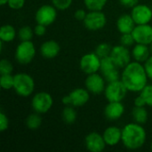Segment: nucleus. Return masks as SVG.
I'll list each match as a JSON object with an SVG mask.
<instances>
[{"instance_id": "7ed1b4c3", "label": "nucleus", "mask_w": 152, "mask_h": 152, "mask_svg": "<svg viewBox=\"0 0 152 152\" xmlns=\"http://www.w3.org/2000/svg\"><path fill=\"white\" fill-rule=\"evenodd\" d=\"M13 89L18 95L28 97L35 90V81L33 77L27 73H17L14 75Z\"/></svg>"}, {"instance_id": "bb28decb", "label": "nucleus", "mask_w": 152, "mask_h": 152, "mask_svg": "<svg viewBox=\"0 0 152 152\" xmlns=\"http://www.w3.org/2000/svg\"><path fill=\"white\" fill-rule=\"evenodd\" d=\"M112 51V47L110 44L108 43H101L97 45L96 49H95V53L101 58H105L108 56H110Z\"/></svg>"}, {"instance_id": "a211bd4d", "label": "nucleus", "mask_w": 152, "mask_h": 152, "mask_svg": "<svg viewBox=\"0 0 152 152\" xmlns=\"http://www.w3.org/2000/svg\"><path fill=\"white\" fill-rule=\"evenodd\" d=\"M103 138L108 146H115L122 140V129L118 126H109L103 133Z\"/></svg>"}, {"instance_id": "9b49d317", "label": "nucleus", "mask_w": 152, "mask_h": 152, "mask_svg": "<svg viewBox=\"0 0 152 152\" xmlns=\"http://www.w3.org/2000/svg\"><path fill=\"white\" fill-rule=\"evenodd\" d=\"M118 67L114 63L110 56L102 58L101 60V71L107 83L114 82L120 79Z\"/></svg>"}, {"instance_id": "5701e85b", "label": "nucleus", "mask_w": 152, "mask_h": 152, "mask_svg": "<svg viewBox=\"0 0 152 152\" xmlns=\"http://www.w3.org/2000/svg\"><path fill=\"white\" fill-rule=\"evenodd\" d=\"M132 116H133L134 122L141 124V125L145 124L149 118V113H148L147 110L145 109V107L134 106V108L132 110Z\"/></svg>"}, {"instance_id": "f704fd0d", "label": "nucleus", "mask_w": 152, "mask_h": 152, "mask_svg": "<svg viewBox=\"0 0 152 152\" xmlns=\"http://www.w3.org/2000/svg\"><path fill=\"white\" fill-rule=\"evenodd\" d=\"M8 6L13 10H20L25 4V0H8Z\"/></svg>"}, {"instance_id": "6e6552de", "label": "nucleus", "mask_w": 152, "mask_h": 152, "mask_svg": "<svg viewBox=\"0 0 152 152\" xmlns=\"http://www.w3.org/2000/svg\"><path fill=\"white\" fill-rule=\"evenodd\" d=\"M85 27L92 31L103 28L107 24V17L102 11H90L84 20Z\"/></svg>"}, {"instance_id": "39448f33", "label": "nucleus", "mask_w": 152, "mask_h": 152, "mask_svg": "<svg viewBox=\"0 0 152 152\" xmlns=\"http://www.w3.org/2000/svg\"><path fill=\"white\" fill-rule=\"evenodd\" d=\"M128 90L121 79L108 83L104 90L105 98L109 102H122Z\"/></svg>"}, {"instance_id": "37998d69", "label": "nucleus", "mask_w": 152, "mask_h": 152, "mask_svg": "<svg viewBox=\"0 0 152 152\" xmlns=\"http://www.w3.org/2000/svg\"><path fill=\"white\" fill-rule=\"evenodd\" d=\"M151 151H152V142H151Z\"/></svg>"}, {"instance_id": "4be33fe9", "label": "nucleus", "mask_w": 152, "mask_h": 152, "mask_svg": "<svg viewBox=\"0 0 152 152\" xmlns=\"http://www.w3.org/2000/svg\"><path fill=\"white\" fill-rule=\"evenodd\" d=\"M16 36V30L13 26L10 24L3 25L0 28V40L3 43L12 42Z\"/></svg>"}, {"instance_id": "2eb2a0df", "label": "nucleus", "mask_w": 152, "mask_h": 152, "mask_svg": "<svg viewBox=\"0 0 152 152\" xmlns=\"http://www.w3.org/2000/svg\"><path fill=\"white\" fill-rule=\"evenodd\" d=\"M132 34L137 44L150 45L152 43V26L150 24L136 25Z\"/></svg>"}, {"instance_id": "9d476101", "label": "nucleus", "mask_w": 152, "mask_h": 152, "mask_svg": "<svg viewBox=\"0 0 152 152\" xmlns=\"http://www.w3.org/2000/svg\"><path fill=\"white\" fill-rule=\"evenodd\" d=\"M36 21L45 26L52 25L57 19V9L53 5L44 4L36 12Z\"/></svg>"}, {"instance_id": "2f4dec72", "label": "nucleus", "mask_w": 152, "mask_h": 152, "mask_svg": "<svg viewBox=\"0 0 152 152\" xmlns=\"http://www.w3.org/2000/svg\"><path fill=\"white\" fill-rule=\"evenodd\" d=\"M13 70L12 64L10 61L3 59L0 61V73L2 74H12Z\"/></svg>"}, {"instance_id": "473e14b6", "label": "nucleus", "mask_w": 152, "mask_h": 152, "mask_svg": "<svg viewBox=\"0 0 152 152\" xmlns=\"http://www.w3.org/2000/svg\"><path fill=\"white\" fill-rule=\"evenodd\" d=\"M134 43H135V40L134 38L132 33L121 34V37H120V44L122 45L126 46V47H130V46L134 45Z\"/></svg>"}, {"instance_id": "f8f14e48", "label": "nucleus", "mask_w": 152, "mask_h": 152, "mask_svg": "<svg viewBox=\"0 0 152 152\" xmlns=\"http://www.w3.org/2000/svg\"><path fill=\"white\" fill-rule=\"evenodd\" d=\"M131 55L132 53H130L128 47L120 44L112 47L110 58L119 69H124L131 62Z\"/></svg>"}, {"instance_id": "f3484780", "label": "nucleus", "mask_w": 152, "mask_h": 152, "mask_svg": "<svg viewBox=\"0 0 152 152\" xmlns=\"http://www.w3.org/2000/svg\"><path fill=\"white\" fill-rule=\"evenodd\" d=\"M125 112V107L121 102H109L104 109V115L107 119L114 121L119 119Z\"/></svg>"}, {"instance_id": "dca6fc26", "label": "nucleus", "mask_w": 152, "mask_h": 152, "mask_svg": "<svg viewBox=\"0 0 152 152\" xmlns=\"http://www.w3.org/2000/svg\"><path fill=\"white\" fill-rule=\"evenodd\" d=\"M85 144L86 149L91 152H102L107 146L103 135L97 132H92L86 136Z\"/></svg>"}, {"instance_id": "c756f323", "label": "nucleus", "mask_w": 152, "mask_h": 152, "mask_svg": "<svg viewBox=\"0 0 152 152\" xmlns=\"http://www.w3.org/2000/svg\"><path fill=\"white\" fill-rule=\"evenodd\" d=\"M140 94L144 98L146 104L152 107V85H147Z\"/></svg>"}, {"instance_id": "cd10ccee", "label": "nucleus", "mask_w": 152, "mask_h": 152, "mask_svg": "<svg viewBox=\"0 0 152 152\" xmlns=\"http://www.w3.org/2000/svg\"><path fill=\"white\" fill-rule=\"evenodd\" d=\"M14 76L12 74H2L0 77V86L4 90H10L13 88Z\"/></svg>"}, {"instance_id": "c85d7f7f", "label": "nucleus", "mask_w": 152, "mask_h": 152, "mask_svg": "<svg viewBox=\"0 0 152 152\" xmlns=\"http://www.w3.org/2000/svg\"><path fill=\"white\" fill-rule=\"evenodd\" d=\"M34 34V29L28 26H23L18 31V37L20 41H30Z\"/></svg>"}, {"instance_id": "6ab92c4d", "label": "nucleus", "mask_w": 152, "mask_h": 152, "mask_svg": "<svg viewBox=\"0 0 152 152\" xmlns=\"http://www.w3.org/2000/svg\"><path fill=\"white\" fill-rule=\"evenodd\" d=\"M61 51L59 43L54 40H48L44 42L40 46V53L46 59L55 58Z\"/></svg>"}, {"instance_id": "e433bc0d", "label": "nucleus", "mask_w": 152, "mask_h": 152, "mask_svg": "<svg viewBox=\"0 0 152 152\" xmlns=\"http://www.w3.org/2000/svg\"><path fill=\"white\" fill-rule=\"evenodd\" d=\"M34 33L38 36V37H42L46 33V26L43 25V24H39L37 23L36 25V27L34 28Z\"/></svg>"}, {"instance_id": "ddd939ff", "label": "nucleus", "mask_w": 152, "mask_h": 152, "mask_svg": "<svg viewBox=\"0 0 152 152\" xmlns=\"http://www.w3.org/2000/svg\"><path fill=\"white\" fill-rule=\"evenodd\" d=\"M85 85L90 93L98 94L104 92L106 88V80L102 75H100L98 72H96L87 75Z\"/></svg>"}, {"instance_id": "c9c22d12", "label": "nucleus", "mask_w": 152, "mask_h": 152, "mask_svg": "<svg viewBox=\"0 0 152 152\" xmlns=\"http://www.w3.org/2000/svg\"><path fill=\"white\" fill-rule=\"evenodd\" d=\"M144 68L147 72L148 77L152 81V55L144 62Z\"/></svg>"}, {"instance_id": "393cba45", "label": "nucleus", "mask_w": 152, "mask_h": 152, "mask_svg": "<svg viewBox=\"0 0 152 152\" xmlns=\"http://www.w3.org/2000/svg\"><path fill=\"white\" fill-rule=\"evenodd\" d=\"M42 118L40 116L39 113L35 112L31 115H29L27 118H26V126L28 129L31 130H36L37 128H39L42 125Z\"/></svg>"}, {"instance_id": "423d86ee", "label": "nucleus", "mask_w": 152, "mask_h": 152, "mask_svg": "<svg viewBox=\"0 0 152 152\" xmlns=\"http://www.w3.org/2000/svg\"><path fill=\"white\" fill-rule=\"evenodd\" d=\"M89 91L85 88H76L72 90L68 95L62 98V103L66 106L73 107H82L86 105L89 99L90 94Z\"/></svg>"}, {"instance_id": "0eeeda50", "label": "nucleus", "mask_w": 152, "mask_h": 152, "mask_svg": "<svg viewBox=\"0 0 152 152\" xmlns=\"http://www.w3.org/2000/svg\"><path fill=\"white\" fill-rule=\"evenodd\" d=\"M53 104V99L49 93L39 92L37 93L31 100V107L35 112L45 114L48 112Z\"/></svg>"}, {"instance_id": "20e7f679", "label": "nucleus", "mask_w": 152, "mask_h": 152, "mask_svg": "<svg viewBox=\"0 0 152 152\" xmlns=\"http://www.w3.org/2000/svg\"><path fill=\"white\" fill-rule=\"evenodd\" d=\"M36 56V47L32 41H20L16 47L15 59L20 64L30 63Z\"/></svg>"}, {"instance_id": "412c9836", "label": "nucleus", "mask_w": 152, "mask_h": 152, "mask_svg": "<svg viewBox=\"0 0 152 152\" xmlns=\"http://www.w3.org/2000/svg\"><path fill=\"white\" fill-rule=\"evenodd\" d=\"M151 49L148 46V45L143 44H137L134 46L132 51V56L133 58L141 63L145 62L151 56Z\"/></svg>"}, {"instance_id": "72a5a7b5", "label": "nucleus", "mask_w": 152, "mask_h": 152, "mask_svg": "<svg viewBox=\"0 0 152 152\" xmlns=\"http://www.w3.org/2000/svg\"><path fill=\"white\" fill-rule=\"evenodd\" d=\"M9 127V119L4 112H0V131L3 133Z\"/></svg>"}, {"instance_id": "a19ab883", "label": "nucleus", "mask_w": 152, "mask_h": 152, "mask_svg": "<svg viewBox=\"0 0 152 152\" xmlns=\"http://www.w3.org/2000/svg\"><path fill=\"white\" fill-rule=\"evenodd\" d=\"M7 3H8V0H0L1 5H5V4H7Z\"/></svg>"}, {"instance_id": "f257e3e1", "label": "nucleus", "mask_w": 152, "mask_h": 152, "mask_svg": "<svg viewBox=\"0 0 152 152\" xmlns=\"http://www.w3.org/2000/svg\"><path fill=\"white\" fill-rule=\"evenodd\" d=\"M148 75L144 65L139 61H131L123 69L121 74V80L130 92H142L148 85Z\"/></svg>"}, {"instance_id": "79ce46f5", "label": "nucleus", "mask_w": 152, "mask_h": 152, "mask_svg": "<svg viewBox=\"0 0 152 152\" xmlns=\"http://www.w3.org/2000/svg\"><path fill=\"white\" fill-rule=\"evenodd\" d=\"M150 49H151V55H152V43L150 45Z\"/></svg>"}, {"instance_id": "aec40b11", "label": "nucleus", "mask_w": 152, "mask_h": 152, "mask_svg": "<svg viewBox=\"0 0 152 152\" xmlns=\"http://www.w3.org/2000/svg\"><path fill=\"white\" fill-rule=\"evenodd\" d=\"M135 26L136 23L131 14H123L117 20V28L121 34L132 33Z\"/></svg>"}, {"instance_id": "b1692460", "label": "nucleus", "mask_w": 152, "mask_h": 152, "mask_svg": "<svg viewBox=\"0 0 152 152\" xmlns=\"http://www.w3.org/2000/svg\"><path fill=\"white\" fill-rule=\"evenodd\" d=\"M61 118L67 125H72L76 122L77 114L73 106H66L61 112Z\"/></svg>"}, {"instance_id": "ea45409f", "label": "nucleus", "mask_w": 152, "mask_h": 152, "mask_svg": "<svg viewBox=\"0 0 152 152\" xmlns=\"http://www.w3.org/2000/svg\"><path fill=\"white\" fill-rule=\"evenodd\" d=\"M146 105H147L146 102H145L144 98L141 94L134 99V106H136V107H145Z\"/></svg>"}, {"instance_id": "f03ea898", "label": "nucleus", "mask_w": 152, "mask_h": 152, "mask_svg": "<svg viewBox=\"0 0 152 152\" xmlns=\"http://www.w3.org/2000/svg\"><path fill=\"white\" fill-rule=\"evenodd\" d=\"M146 131L142 125L130 123L122 129V143L128 150H138L146 142Z\"/></svg>"}, {"instance_id": "a878e982", "label": "nucleus", "mask_w": 152, "mask_h": 152, "mask_svg": "<svg viewBox=\"0 0 152 152\" xmlns=\"http://www.w3.org/2000/svg\"><path fill=\"white\" fill-rule=\"evenodd\" d=\"M108 0H84L86 7L89 11H102L107 4Z\"/></svg>"}, {"instance_id": "58836bf2", "label": "nucleus", "mask_w": 152, "mask_h": 152, "mask_svg": "<svg viewBox=\"0 0 152 152\" xmlns=\"http://www.w3.org/2000/svg\"><path fill=\"white\" fill-rule=\"evenodd\" d=\"M119 3L125 6V7H129V8H133L134 7L136 4H138L139 0H119Z\"/></svg>"}, {"instance_id": "7c9ffc66", "label": "nucleus", "mask_w": 152, "mask_h": 152, "mask_svg": "<svg viewBox=\"0 0 152 152\" xmlns=\"http://www.w3.org/2000/svg\"><path fill=\"white\" fill-rule=\"evenodd\" d=\"M72 2L73 0H52L53 5L57 10H61V11L69 9L72 4Z\"/></svg>"}, {"instance_id": "1a4fd4ad", "label": "nucleus", "mask_w": 152, "mask_h": 152, "mask_svg": "<svg viewBox=\"0 0 152 152\" xmlns=\"http://www.w3.org/2000/svg\"><path fill=\"white\" fill-rule=\"evenodd\" d=\"M101 58L94 53H88L83 55L79 61L81 70L86 75L96 73L101 69Z\"/></svg>"}, {"instance_id": "4c0bfd02", "label": "nucleus", "mask_w": 152, "mask_h": 152, "mask_svg": "<svg viewBox=\"0 0 152 152\" xmlns=\"http://www.w3.org/2000/svg\"><path fill=\"white\" fill-rule=\"evenodd\" d=\"M86 14L87 12L84 10V9H78L74 13V17L77 20H81V21H84V20L86 19Z\"/></svg>"}, {"instance_id": "4468645a", "label": "nucleus", "mask_w": 152, "mask_h": 152, "mask_svg": "<svg viewBox=\"0 0 152 152\" xmlns=\"http://www.w3.org/2000/svg\"><path fill=\"white\" fill-rule=\"evenodd\" d=\"M131 15L136 25L149 24L152 20L151 8L146 4H136L132 8Z\"/></svg>"}]
</instances>
